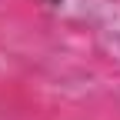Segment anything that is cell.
Instances as JSON below:
<instances>
[{
  "label": "cell",
  "instance_id": "cell-1",
  "mask_svg": "<svg viewBox=\"0 0 120 120\" xmlns=\"http://www.w3.org/2000/svg\"><path fill=\"white\" fill-rule=\"evenodd\" d=\"M40 4H47V7H60L64 0H40Z\"/></svg>",
  "mask_w": 120,
  "mask_h": 120
}]
</instances>
